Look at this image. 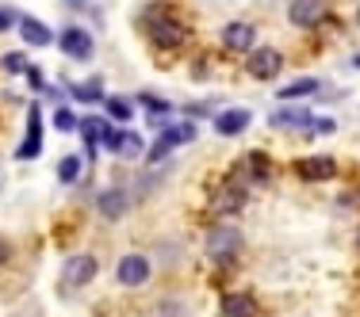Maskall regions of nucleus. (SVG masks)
<instances>
[{
    "instance_id": "obj_15",
    "label": "nucleus",
    "mask_w": 360,
    "mask_h": 317,
    "mask_svg": "<svg viewBox=\"0 0 360 317\" xmlns=\"http://www.w3.org/2000/svg\"><path fill=\"white\" fill-rule=\"evenodd\" d=\"M269 123L276 126V130H295V126H314L311 123V111L307 107H284V111H272Z\"/></svg>"
},
{
    "instance_id": "obj_3",
    "label": "nucleus",
    "mask_w": 360,
    "mask_h": 317,
    "mask_svg": "<svg viewBox=\"0 0 360 317\" xmlns=\"http://www.w3.org/2000/svg\"><path fill=\"white\" fill-rule=\"evenodd\" d=\"M96 271H100V264H96V256H70V260L62 264V290H77V287H89L92 279H96Z\"/></svg>"
},
{
    "instance_id": "obj_25",
    "label": "nucleus",
    "mask_w": 360,
    "mask_h": 317,
    "mask_svg": "<svg viewBox=\"0 0 360 317\" xmlns=\"http://www.w3.org/2000/svg\"><path fill=\"white\" fill-rule=\"evenodd\" d=\"M108 115H111V119H119V123H127V119H131L134 111H131V104H127V100H108Z\"/></svg>"
},
{
    "instance_id": "obj_27",
    "label": "nucleus",
    "mask_w": 360,
    "mask_h": 317,
    "mask_svg": "<svg viewBox=\"0 0 360 317\" xmlns=\"http://www.w3.org/2000/svg\"><path fill=\"white\" fill-rule=\"evenodd\" d=\"M4 69L8 73H23V69H27V58H23V54H8L4 58Z\"/></svg>"
},
{
    "instance_id": "obj_14",
    "label": "nucleus",
    "mask_w": 360,
    "mask_h": 317,
    "mask_svg": "<svg viewBox=\"0 0 360 317\" xmlns=\"http://www.w3.org/2000/svg\"><path fill=\"white\" fill-rule=\"evenodd\" d=\"M222 317H257V298L245 295V290L222 295Z\"/></svg>"
},
{
    "instance_id": "obj_30",
    "label": "nucleus",
    "mask_w": 360,
    "mask_h": 317,
    "mask_svg": "<svg viewBox=\"0 0 360 317\" xmlns=\"http://www.w3.org/2000/svg\"><path fill=\"white\" fill-rule=\"evenodd\" d=\"M8 27H12V15H8V12H4V8H0V35H4V31H8Z\"/></svg>"
},
{
    "instance_id": "obj_9",
    "label": "nucleus",
    "mask_w": 360,
    "mask_h": 317,
    "mask_svg": "<svg viewBox=\"0 0 360 317\" xmlns=\"http://www.w3.org/2000/svg\"><path fill=\"white\" fill-rule=\"evenodd\" d=\"M333 173H338V161L326 157V153L295 161V176H299V180H311V184H319V180H333Z\"/></svg>"
},
{
    "instance_id": "obj_12",
    "label": "nucleus",
    "mask_w": 360,
    "mask_h": 317,
    "mask_svg": "<svg viewBox=\"0 0 360 317\" xmlns=\"http://www.w3.org/2000/svg\"><path fill=\"white\" fill-rule=\"evenodd\" d=\"M253 42H257V31H253V23H226L222 27V46L226 50H234V54H242V50H253Z\"/></svg>"
},
{
    "instance_id": "obj_5",
    "label": "nucleus",
    "mask_w": 360,
    "mask_h": 317,
    "mask_svg": "<svg viewBox=\"0 0 360 317\" xmlns=\"http://www.w3.org/2000/svg\"><path fill=\"white\" fill-rule=\"evenodd\" d=\"M288 20L295 27H319V23L330 20V0H291Z\"/></svg>"
},
{
    "instance_id": "obj_24",
    "label": "nucleus",
    "mask_w": 360,
    "mask_h": 317,
    "mask_svg": "<svg viewBox=\"0 0 360 317\" xmlns=\"http://www.w3.org/2000/svg\"><path fill=\"white\" fill-rule=\"evenodd\" d=\"M54 126H58V130H65V134H70V130H77L81 123L73 119V111H70V107H58V111H54Z\"/></svg>"
},
{
    "instance_id": "obj_6",
    "label": "nucleus",
    "mask_w": 360,
    "mask_h": 317,
    "mask_svg": "<svg viewBox=\"0 0 360 317\" xmlns=\"http://www.w3.org/2000/svg\"><path fill=\"white\" fill-rule=\"evenodd\" d=\"M238 248H242V234H234L230 226H219L207 234V256L219 264H230L238 256Z\"/></svg>"
},
{
    "instance_id": "obj_7",
    "label": "nucleus",
    "mask_w": 360,
    "mask_h": 317,
    "mask_svg": "<svg viewBox=\"0 0 360 317\" xmlns=\"http://www.w3.org/2000/svg\"><path fill=\"white\" fill-rule=\"evenodd\" d=\"M195 138V126L192 123H184V126H165V130L158 134V142L150 145V161H161L165 153H173L176 145H188Z\"/></svg>"
},
{
    "instance_id": "obj_19",
    "label": "nucleus",
    "mask_w": 360,
    "mask_h": 317,
    "mask_svg": "<svg viewBox=\"0 0 360 317\" xmlns=\"http://www.w3.org/2000/svg\"><path fill=\"white\" fill-rule=\"evenodd\" d=\"M108 130H111V126H108L100 115H89V119L81 123V134H84V142H104V138H108Z\"/></svg>"
},
{
    "instance_id": "obj_4",
    "label": "nucleus",
    "mask_w": 360,
    "mask_h": 317,
    "mask_svg": "<svg viewBox=\"0 0 360 317\" xmlns=\"http://www.w3.org/2000/svg\"><path fill=\"white\" fill-rule=\"evenodd\" d=\"M150 39L158 50H180L188 42V31L180 27V20H169V15H153L150 20Z\"/></svg>"
},
{
    "instance_id": "obj_33",
    "label": "nucleus",
    "mask_w": 360,
    "mask_h": 317,
    "mask_svg": "<svg viewBox=\"0 0 360 317\" xmlns=\"http://www.w3.org/2000/svg\"><path fill=\"white\" fill-rule=\"evenodd\" d=\"M356 245H360V234H356Z\"/></svg>"
},
{
    "instance_id": "obj_16",
    "label": "nucleus",
    "mask_w": 360,
    "mask_h": 317,
    "mask_svg": "<svg viewBox=\"0 0 360 317\" xmlns=\"http://www.w3.org/2000/svg\"><path fill=\"white\" fill-rule=\"evenodd\" d=\"M250 111L245 107H234V111H222V115L215 119V130L222 134V138H230V134H242L245 126H250Z\"/></svg>"
},
{
    "instance_id": "obj_17",
    "label": "nucleus",
    "mask_w": 360,
    "mask_h": 317,
    "mask_svg": "<svg viewBox=\"0 0 360 317\" xmlns=\"http://www.w3.org/2000/svg\"><path fill=\"white\" fill-rule=\"evenodd\" d=\"M20 39L27 42V46H50V42H54V35H50V27H42L39 20H23L20 23Z\"/></svg>"
},
{
    "instance_id": "obj_13",
    "label": "nucleus",
    "mask_w": 360,
    "mask_h": 317,
    "mask_svg": "<svg viewBox=\"0 0 360 317\" xmlns=\"http://www.w3.org/2000/svg\"><path fill=\"white\" fill-rule=\"evenodd\" d=\"M96 210H100V218H108V222L123 218V214H127V191H123V187H108V191H100Z\"/></svg>"
},
{
    "instance_id": "obj_8",
    "label": "nucleus",
    "mask_w": 360,
    "mask_h": 317,
    "mask_svg": "<svg viewBox=\"0 0 360 317\" xmlns=\"http://www.w3.org/2000/svg\"><path fill=\"white\" fill-rule=\"evenodd\" d=\"M150 271H153V264L146 260V256H139V252L123 256V260L115 264V279L123 283V287H142V283L150 279Z\"/></svg>"
},
{
    "instance_id": "obj_23",
    "label": "nucleus",
    "mask_w": 360,
    "mask_h": 317,
    "mask_svg": "<svg viewBox=\"0 0 360 317\" xmlns=\"http://www.w3.org/2000/svg\"><path fill=\"white\" fill-rule=\"evenodd\" d=\"M127 142H131V134H127V130H108L104 149H108V153H123V149H127Z\"/></svg>"
},
{
    "instance_id": "obj_20",
    "label": "nucleus",
    "mask_w": 360,
    "mask_h": 317,
    "mask_svg": "<svg viewBox=\"0 0 360 317\" xmlns=\"http://www.w3.org/2000/svg\"><path fill=\"white\" fill-rule=\"evenodd\" d=\"M73 100H81V104H100V100H104V84H100V81L73 84Z\"/></svg>"
},
{
    "instance_id": "obj_29",
    "label": "nucleus",
    "mask_w": 360,
    "mask_h": 317,
    "mask_svg": "<svg viewBox=\"0 0 360 317\" xmlns=\"http://www.w3.org/2000/svg\"><path fill=\"white\" fill-rule=\"evenodd\" d=\"M8 260H12V245H8L4 237H0V264H8Z\"/></svg>"
},
{
    "instance_id": "obj_1",
    "label": "nucleus",
    "mask_w": 360,
    "mask_h": 317,
    "mask_svg": "<svg viewBox=\"0 0 360 317\" xmlns=\"http://www.w3.org/2000/svg\"><path fill=\"white\" fill-rule=\"evenodd\" d=\"M245 199H250V187H245L242 176H230L226 184L219 187L215 195H211V210L222 214V218H230V214H242Z\"/></svg>"
},
{
    "instance_id": "obj_26",
    "label": "nucleus",
    "mask_w": 360,
    "mask_h": 317,
    "mask_svg": "<svg viewBox=\"0 0 360 317\" xmlns=\"http://www.w3.org/2000/svg\"><path fill=\"white\" fill-rule=\"evenodd\" d=\"M142 104H146V111H150V115H169V111H173L165 100H158V96H142Z\"/></svg>"
},
{
    "instance_id": "obj_28",
    "label": "nucleus",
    "mask_w": 360,
    "mask_h": 317,
    "mask_svg": "<svg viewBox=\"0 0 360 317\" xmlns=\"http://www.w3.org/2000/svg\"><path fill=\"white\" fill-rule=\"evenodd\" d=\"M139 153H142V138H139V134H131V142H127L123 157H139Z\"/></svg>"
},
{
    "instance_id": "obj_10",
    "label": "nucleus",
    "mask_w": 360,
    "mask_h": 317,
    "mask_svg": "<svg viewBox=\"0 0 360 317\" xmlns=\"http://www.w3.org/2000/svg\"><path fill=\"white\" fill-rule=\"evenodd\" d=\"M58 46H62L70 58H77V62H89V58L96 54V50H92V35L81 31V27H65L62 35H58Z\"/></svg>"
},
{
    "instance_id": "obj_2",
    "label": "nucleus",
    "mask_w": 360,
    "mask_h": 317,
    "mask_svg": "<svg viewBox=\"0 0 360 317\" xmlns=\"http://www.w3.org/2000/svg\"><path fill=\"white\" fill-rule=\"evenodd\" d=\"M280 69H284V54L272 46H253L250 54H245V73L253 76V81H276Z\"/></svg>"
},
{
    "instance_id": "obj_31",
    "label": "nucleus",
    "mask_w": 360,
    "mask_h": 317,
    "mask_svg": "<svg viewBox=\"0 0 360 317\" xmlns=\"http://www.w3.org/2000/svg\"><path fill=\"white\" fill-rule=\"evenodd\" d=\"M353 65H356V69H360V54H356V58H353Z\"/></svg>"
},
{
    "instance_id": "obj_32",
    "label": "nucleus",
    "mask_w": 360,
    "mask_h": 317,
    "mask_svg": "<svg viewBox=\"0 0 360 317\" xmlns=\"http://www.w3.org/2000/svg\"><path fill=\"white\" fill-rule=\"evenodd\" d=\"M356 23H360V8H356Z\"/></svg>"
},
{
    "instance_id": "obj_21",
    "label": "nucleus",
    "mask_w": 360,
    "mask_h": 317,
    "mask_svg": "<svg viewBox=\"0 0 360 317\" xmlns=\"http://www.w3.org/2000/svg\"><path fill=\"white\" fill-rule=\"evenodd\" d=\"M245 168L253 173L257 184H261V180H269V173H272V168H269V157H264V153H250V157H245Z\"/></svg>"
},
{
    "instance_id": "obj_18",
    "label": "nucleus",
    "mask_w": 360,
    "mask_h": 317,
    "mask_svg": "<svg viewBox=\"0 0 360 317\" xmlns=\"http://www.w3.org/2000/svg\"><path fill=\"white\" fill-rule=\"evenodd\" d=\"M322 84L314 81V76H303V81H295V84H284L280 88V100H307V96H314Z\"/></svg>"
},
{
    "instance_id": "obj_11",
    "label": "nucleus",
    "mask_w": 360,
    "mask_h": 317,
    "mask_svg": "<svg viewBox=\"0 0 360 317\" xmlns=\"http://www.w3.org/2000/svg\"><path fill=\"white\" fill-rule=\"evenodd\" d=\"M39 153H42V111L27 107V138H23V145H20L15 157H20V161H35Z\"/></svg>"
},
{
    "instance_id": "obj_22",
    "label": "nucleus",
    "mask_w": 360,
    "mask_h": 317,
    "mask_svg": "<svg viewBox=\"0 0 360 317\" xmlns=\"http://www.w3.org/2000/svg\"><path fill=\"white\" fill-rule=\"evenodd\" d=\"M77 176H81V157H65L62 165H58V180H62V184H77Z\"/></svg>"
}]
</instances>
